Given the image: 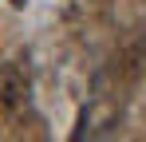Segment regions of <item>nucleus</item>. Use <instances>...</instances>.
Here are the masks:
<instances>
[{
  "mask_svg": "<svg viewBox=\"0 0 146 142\" xmlns=\"http://www.w3.org/2000/svg\"><path fill=\"white\" fill-rule=\"evenodd\" d=\"M28 71L24 63H0V111L12 115V111H24L28 103Z\"/></svg>",
  "mask_w": 146,
  "mask_h": 142,
  "instance_id": "1",
  "label": "nucleus"
}]
</instances>
